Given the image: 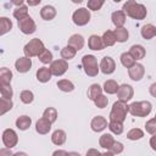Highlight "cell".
<instances>
[{
  "label": "cell",
  "instance_id": "cell-36",
  "mask_svg": "<svg viewBox=\"0 0 156 156\" xmlns=\"http://www.w3.org/2000/svg\"><path fill=\"white\" fill-rule=\"evenodd\" d=\"M27 16H29V15H28V7H27L26 5H22V6L16 7V9L13 10V17H15L17 21H20V20H22V18H24V17H27Z\"/></svg>",
  "mask_w": 156,
  "mask_h": 156
},
{
  "label": "cell",
  "instance_id": "cell-51",
  "mask_svg": "<svg viewBox=\"0 0 156 156\" xmlns=\"http://www.w3.org/2000/svg\"><path fill=\"white\" fill-rule=\"evenodd\" d=\"M150 146L154 151H156V135H152L150 138Z\"/></svg>",
  "mask_w": 156,
  "mask_h": 156
},
{
  "label": "cell",
  "instance_id": "cell-5",
  "mask_svg": "<svg viewBox=\"0 0 156 156\" xmlns=\"http://www.w3.org/2000/svg\"><path fill=\"white\" fill-rule=\"evenodd\" d=\"M82 66L84 68V72L89 77L98 76L100 71V66L98 65V60L94 55H84L82 57Z\"/></svg>",
  "mask_w": 156,
  "mask_h": 156
},
{
  "label": "cell",
  "instance_id": "cell-31",
  "mask_svg": "<svg viewBox=\"0 0 156 156\" xmlns=\"http://www.w3.org/2000/svg\"><path fill=\"white\" fill-rule=\"evenodd\" d=\"M12 29V22L7 17H0V35L6 34Z\"/></svg>",
  "mask_w": 156,
  "mask_h": 156
},
{
  "label": "cell",
  "instance_id": "cell-45",
  "mask_svg": "<svg viewBox=\"0 0 156 156\" xmlns=\"http://www.w3.org/2000/svg\"><path fill=\"white\" fill-rule=\"evenodd\" d=\"M94 104H95L96 107H99V108H105V107L107 106V104H108V99H107V96H105V95H100V96L94 101Z\"/></svg>",
  "mask_w": 156,
  "mask_h": 156
},
{
  "label": "cell",
  "instance_id": "cell-32",
  "mask_svg": "<svg viewBox=\"0 0 156 156\" xmlns=\"http://www.w3.org/2000/svg\"><path fill=\"white\" fill-rule=\"evenodd\" d=\"M11 80H12V72L6 67H1L0 68V83L10 84Z\"/></svg>",
  "mask_w": 156,
  "mask_h": 156
},
{
  "label": "cell",
  "instance_id": "cell-9",
  "mask_svg": "<svg viewBox=\"0 0 156 156\" xmlns=\"http://www.w3.org/2000/svg\"><path fill=\"white\" fill-rule=\"evenodd\" d=\"M18 28L23 34H33L37 29L35 22L30 16H27L18 21Z\"/></svg>",
  "mask_w": 156,
  "mask_h": 156
},
{
  "label": "cell",
  "instance_id": "cell-38",
  "mask_svg": "<svg viewBox=\"0 0 156 156\" xmlns=\"http://www.w3.org/2000/svg\"><path fill=\"white\" fill-rule=\"evenodd\" d=\"M108 129H110L113 134L119 135V134L123 133V123H121V122H115V121H110V123H108Z\"/></svg>",
  "mask_w": 156,
  "mask_h": 156
},
{
  "label": "cell",
  "instance_id": "cell-44",
  "mask_svg": "<svg viewBox=\"0 0 156 156\" xmlns=\"http://www.w3.org/2000/svg\"><path fill=\"white\" fill-rule=\"evenodd\" d=\"M145 129L149 134L151 135H156V118H151L145 123Z\"/></svg>",
  "mask_w": 156,
  "mask_h": 156
},
{
  "label": "cell",
  "instance_id": "cell-6",
  "mask_svg": "<svg viewBox=\"0 0 156 156\" xmlns=\"http://www.w3.org/2000/svg\"><path fill=\"white\" fill-rule=\"evenodd\" d=\"M72 20H73V23L76 26H79V27L85 26L90 21V11L87 7H80L73 12Z\"/></svg>",
  "mask_w": 156,
  "mask_h": 156
},
{
  "label": "cell",
  "instance_id": "cell-35",
  "mask_svg": "<svg viewBox=\"0 0 156 156\" xmlns=\"http://www.w3.org/2000/svg\"><path fill=\"white\" fill-rule=\"evenodd\" d=\"M43 117L46 118L50 123L56 122V119H57V111H56V108H54V107H46L44 110V112H43Z\"/></svg>",
  "mask_w": 156,
  "mask_h": 156
},
{
  "label": "cell",
  "instance_id": "cell-18",
  "mask_svg": "<svg viewBox=\"0 0 156 156\" xmlns=\"http://www.w3.org/2000/svg\"><path fill=\"white\" fill-rule=\"evenodd\" d=\"M111 20H112V23L115 24L116 28H123V26L126 23V13L122 10L115 11L111 15Z\"/></svg>",
  "mask_w": 156,
  "mask_h": 156
},
{
  "label": "cell",
  "instance_id": "cell-55",
  "mask_svg": "<svg viewBox=\"0 0 156 156\" xmlns=\"http://www.w3.org/2000/svg\"><path fill=\"white\" fill-rule=\"evenodd\" d=\"M68 156H80V155L76 151H72V152H68Z\"/></svg>",
  "mask_w": 156,
  "mask_h": 156
},
{
  "label": "cell",
  "instance_id": "cell-3",
  "mask_svg": "<svg viewBox=\"0 0 156 156\" xmlns=\"http://www.w3.org/2000/svg\"><path fill=\"white\" fill-rule=\"evenodd\" d=\"M152 105L150 101H134L129 105V113L135 117H146L150 115Z\"/></svg>",
  "mask_w": 156,
  "mask_h": 156
},
{
  "label": "cell",
  "instance_id": "cell-1",
  "mask_svg": "<svg viewBox=\"0 0 156 156\" xmlns=\"http://www.w3.org/2000/svg\"><path fill=\"white\" fill-rule=\"evenodd\" d=\"M122 11L129 16L130 18H134V20H138V21H141L146 17L147 15V10L146 7L143 5V4H139L134 0H128L123 4V9Z\"/></svg>",
  "mask_w": 156,
  "mask_h": 156
},
{
  "label": "cell",
  "instance_id": "cell-22",
  "mask_svg": "<svg viewBox=\"0 0 156 156\" xmlns=\"http://www.w3.org/2000/svg\"><path fill=\"white\" fill-rule=\"evenodd\" d=\"M55 16H56V9L51 5H45L40 10V17L45 21H51L55 18Z\"/></svg>",
  "mask_w": 156,
  "mask_h": 156
},
{
  "label": "cell",
  "instance_id": "cell-26",
  "mask_svg": "<svg viewBox=\"0 0 156 156\" xmlns=\"http://www.w3.org/2000/svg\"><path fill=\"white\" fill-rule=\"evenodd\" d=\"M118 88H119L118 83H117L116 80H113V79H108V80H106V82L104 83V87H102L104 91L107 93V94H110V95H112V94H117Z\"/></svg>",
  "mask_w": 156,
  "mask_h": 156
},
{
  "label": "cell",
  "instance_id": "cell-23",
  "mask_svg": "<svg viewBox=\"0 0 156 156\" xmlns=\"http://www.w3.org/2000/svg\"><path fill=\"white\" fill-rule=\"evenodd\" d=\"M51 71H50V67H40L38 71H37V79L40 82V83H46L51 79Z\"/></svg>",
  "mask_w": 156,
  "mask_h": 156
},
{
  "label": "cell",
  "instance_id": "cell-13",
  "mask_svg": "<svg viewBox=\"0 0 156 156\" xmlns=\"http://www.w3.org/2000/svg\"><path fill=\"white\" fill-rule=\"evenodd\" d=\"M30 67H32V60H30L29 57H26V56L17 58L16 62H15V68H16L17 72H20V73H26V72H28V71L30 69Z\"/></svg>",
  "mask_w": 156,
  "mask_h": 156
},
{
  "label": "cell",
  "instance_id": "cell-34",
  "mask_svg": "<svg viewBox=\"0 0 156 156\" xmlns=\"http://www.w3.org/2000/svg\"><path fill=\"white\" fill-rule=\"evenodd\" d=\"M101 38H102L105 46H112L116 44V37H115V33L112 30H106Z\"/></svg>",
  "mask_w": 156,
  "mask_h": 156
},
{
  "label": "cell",
  "instance_id": "cell-4",
  "mask_svg": "<svg viewBox=\"0 0 156 156\" xmlns=\"http://www.w3.org/2000/svg\"><path fill=\"white\" fill-rule=\"evenodd\" d=\"M45 50L44 43L39 39V38H33L30 39L23 48V52L26 55V57H34V56H39L43 51Z\"/></svg>",
  "mask_w": 156,
  "mask_h": 156
},
{
  "label": "cell",
  "instance_id": "cell-29",
  "mask_svg": "<svg viewBox=\"0 0 156 156\" xmlns=\"http://www.w3.org/2000/svg\"><path fill=\"white\" fill-rule=\"evenodd\" d=\"M119 60H121V63H122L126 68H130L132 66H134V65L136 63L135 60L133 58V56L129 54V51H128V52H123V54H121Z\"/></svg>",
  "mask_w": 156,
  "mask_h": 156
},
{
  "label": "cell",
  "instance_id": "cell-37",
  "mask_svg": "<svg viewBox=\"0 0 156 156\" xmlns=\"http://www.w3.org/2000/svg\"><path fill=\"white\" fill-rule=\"evenodd\" d=\"M0 93H1V98L4 99H10L13 96V90L11 88V84H1L0 83Z\"/></svg>",
  "mask_w": 156,
  "mask_h": 156
},
{
  "label": "cell",
  "instance_id": "cell-54",
  "mask_svg": "<svg viewBox=\"0 0 156 156\" xmlns=\"http://www.w3.org/2000/svg\"><path fill=\"white\" fill-rule=\"evenodd\" d=\"M13 156H28L24 151H17V152H15V155Z\"/></svg>",
  "mask_w": 156,
  "mask_h": 156
},
{
  "label": "cell",
  "instance_id": "cell-56",
  "mask_svg": "<svg viewBox=\"0 0 156 156\" xmlns=\"http://www.w3.org/2000/svg\"><path fill=\"white\" fill-rule=\"evenodd\" d=\"M155 118H156V115H155Z\"/></svg>",
  "mask_w": 156,
  "mask_h": 156
},
{
  "label": "cell",
  "instance_id": "cell-52",
  "mask_svg": "<svg viewBox=\"0 0 156 156\" xmlns=\"http://www.w3.org/2000/svg\"><path fill=\"white\" fill-rule=\"evenodd\" d=\"M27 4H28L29 6H35V5H39V4H40V0H35V1H30V0H28Z\"/></svg>",
  "mask_w": 156,
  "mask_h": 156
},
{
  "label": "cell",
  "instance_id": "cell-49",
  "mask_svg": "<svg viewBox=\"0 0 156 156\" xmlns=\"http://www.w3.org/2000/svg\"><path fill=\"white\" fill-rule=\"evenodd\" d=\"M52 156H68V152L65 150H55L52 152Z\"/></svg>",
  "mask_w": 156,
  "mask_h": 156
},
{
  "label": "cell",
  "instance_id": "cell-30",
  "mask_svg": "<svg viewBox=\"0 0 156 156\" xmlns=\"http://www.w3.org/2000/svg\"><path fill=\"white\" fill-rule=\"evenodd\" d=\"M57 88L61 90V91H65V93H71L74 90V84L68 80V79H60L57 82Z\"/></svg>",
  "mask_w": 156,
  "mask_h": 156
},
{
  "label": "cell",
  "instance_id": "cell-12",
  "mask_svg": "<svg viewBox=\"0 0 156 156\" xmlns=\"http://www.w3.org/2000/svg\"><path fill=\"white\" fill-rule=\"evenodd\" d=\"M128 74L129 78L134 82H139L143 79L144 74H145V68L141 63H135L134 66H132L130 68H128Z\"/></svg>",
  "mask_w": 156,
  "mask_h": 156
},
{
  "label": "cell",
  "instance_id": "cell-48",
  "mask_svg": "<svg viewBox=\"0 0 156 156\" xmlns=\"http://www.w3.org/2000/svg\"><path fill=\"white\" fill-rule=\"evenodd\" d=\"M85 156H101V152L98 149H89Z\"/></svg>",
  "mask_w": 156,
  "mask_h": 156
},
{
  "label": "cell",
  "instance_id": "cell-2",
  "mask_svg": "<svg viewBox=\"0 0 156 156\" xmlns=\"http://www.w3.org/2000/svg\"><path fill=\"white\" fill-rule=\"evenodd\" d=\"M128 112H129V105H127V102L118 100L112 105V108H111L110 115H108V119L123 123Z\"/></svg>",
  "mask_w": 156,
  "mask_h": 156
},
{
  "label": "cell",
  "instance_id": "cell-14",
  "mask_svg": "<svg viewBox=\"0 0 156 156\" xmlns=\"http://www.w3.org/2000/svg\"><path fill=\"white\" fill-rule=\"evenodd\" d=\"M90 127H91V129H93L94 132H96V133L102 132L106 127H108L107 119H106L105 117H102V116H95V117L91 119V122H90Z\"/></svg>",
  "mask_w": 156,
  "mask_h": 156
},
{
  "label": "cell",
  "instance_id": "cell-11",
  "mask_svg": "<svg viewBox=\"0 0 156 156\" xmlns=\"http://www.w3.org/2000/svg\"><path fill=\"white\" fill-rule=\"evenodd\" d=\"M100 71L104 74H112L116 69V62L112 57L110 56H104L102 60L100 61Z\"/></svg>",
  "mask_w": 156,
  "mask_h": 156
},
{
  "label": "cell",
  "instance_id": "cell-42",
  "mask_svg": "<svg viewBox=\"0 0 156 156\" xmlns=\"http://www.w3.org/2000/svg\"><path fill=\"white\" fill-rule=\"evenodd\" d=\"M39 61L41 62V63H44V65H48V63H51L52 62V52L51 51H49L48 49H45L39 56Z\"/></svg>",
  "mask_w": 156,
  "mask_h": 156
},
{
  "label": "cell",
  "instance_id": "cell-17",
  "mask_svg": "<svg viewBox=\"0 0 156 156\" xmlns=\"http://www.w3.org/2000/svg\"><path fill=\"white\" fill-rule=\"evenodd\" d=\"M68 46L73 48L77 51L82 50L83 46H84V38H83V35H80V34H73V35H71L69 39H68Z\"/></svg>",
  "mask_w": 156,
  "mask_h": 156
},
{
  "label": "cell",
  "instance_id": "cell-19",
  "mask_svg": "<svg viewBox=\"0 0 156 156\" xmlns=\"http://www.w3.org/2000/svg\"><path fill=\"white\" fill-rule=\"evenodd\" d=\"M66 139H67V135H66V132L62 130V129H56L52 134H51V141L52 144L57 145V146H61L66 143Z\"/></svg>",
  "mask_w": 156,
  "mask_h": 156
},
{
  "label": "cell",
  "instance_id": "cell-41",
  "mask_svg": "<svg viewBox=\"0 0 156 156\" xmlns=\"http://www.w3.org/2000/svg\"><path fill=\"white\" fill-rule=\"evenodd\" d=\"M0 105H1L0 115H5L7 111H10V110L12 108L13 102H12V100H10V99H4V98H1V99H0Z\"/></svg>",
  "mask_w": 156,
  "mask_h": 156
},
{
  "label": "cell",
  "instance_id": "cell-8",
  "mask_svg": "<svg viewBox=\"0 0 156 156\" xmlns=\"http://www.w3.org/2000/svg\"><path fill=\"white\" fill-rule=\"evenodd\" d=\"M2 143L5 145V147L7 149H12L17 145L18 143V136H17V133L11 129V128H7L2 132Z\"/></svg>",
  "mask_w": 156,
  "mask_h": 156
},
{
  "label": "cell",
  "instance_id": "cell-53",
  "mask_svg": "<svg viewBox=\"0 0 156 156\" xmlns=\"http://www.w3.org/2000/svg\"><path fill=\"white\" fill-rule=\"evenodd\" d=\"M101 156H115V154H113L112 151H110V150H107V151H105V152H102V154H101Z\"/></svg>",
  "mask_w": 156,
  "mask_h": 156
},
{
  "label": "cell",
  "instance_id": "cell-39",
  "mask_svg": "<svg viewBox=\"0 0 156 156\" xmlns=\"http://www.w3.org/2000/svg\"><path fill=\"white\" fill-rule=\"evenodd\" d=\"M144 136V132L140 128H133L127 133V138L129 140H139Z\"/></svg>",
  "mask_w": 156,
  "mask_h": 156
},
{
  "label": "cell",
  "instance_id": "cell-15",
  "mask_svg": "<svg viewBox=\"0 0 156 156\" xmlns=\"http://www.w3.org/2000/svg\"><path fill=\"white\" fill-rule=\"evenodd\" d=\"M88 46L90 50H95V51H100L105 48L104 45V41H102V38L96 35V34H93L89 37L88 39Z\"/></svg>",
  "mask_w": 156,
  "mask_h": 156
},
{
  "label": "cell",
  "instance_id": "cell-50",
  "mask_svg": "<svg viewBox=\"0 0 156 156\" xmlns=\"http://www.w3.org/2000/svg\"><path fill=\"white\" fill-rule=\"evenodd\" d=\"M149 93L151 94V96L156 98V83H152V84L150 85V88H149Z\"/></svg>",
  "mask_w": 156,
  "mask_h": 156
},
{
  "label": "cell",
  "instance_id": "cell-10",
  "mask_svg": "<svg viewBox=\"0 0 156 156\" xmlns=\"http://www.w3.org/2000/svg\"><path fill=\"white\" fill-rule=\"evenodd\" d=\"M134 95V90H133V87L129 85V84H122L119 85L118 88V91H117V98L119 101H123V102H127L129 101Z\"/></svg>",
  "mask_w": 156,
  "mask_h": 156
},
{
  "label": "cell",
  "instance_id": "cell-7",
  "mask_svg": "<svg viewBox=\"0 0 156 156\" xmlns=\"http://www.w3.org/2000/svg\"><path fill=\"white\" fill-rule=\"evenodd\" d=\"M67 69H68V62L63 58L55 60L50 63V71H51L52 76L61 77L67 72Z\"/></svg>",
  "mask_w": 156,
  "mask_h": 156
},
{
  "label": "cell",
  "instance_id": "cell-43",
  "mask_svg": "<svg viewBox=\"0 0 156 156\" xmlns=\"http://www.w3.org/2000/svg\"><path fill=\"white\" fill-rule=\"evenodd\" d=\"M104 2H105L104 0H89V1L87 2V6H88V9L91 10V11H98V10H100V9L102 7Z\"/></svg>",
  "mask_w": 156,
  "mask_h": 156
},
{
  "label": "cell",
  "instance_id": "cell-16",
  "mask_svg": "<svg viewBox=\"0 0 156 156\" xmlns=\"http://www.w3.org/2000/svg\"><path fill=\"white\" fill-rule=\"evenodd\" d=\"M51 124H52V123H50L46 118L41 117V118H39V119L37 121V123H35V130H37V133H39V134H41V135H45V134H48V133L50 132Z\"/></svg>",
  "mask_w": 156,
  "mask_h": 156
},
{
  "label": "cell",
  "instance_id": "cell-46",
  "mask_svg": "<svg viewBox=\"0 0 156 156\" xmlns=\"http://www.w3.org/2000/svg\"><path fill=\"white\" fill-rule=\"evenodd\" d=\"M123 150H124L123 144H122V143H119V141H115V144H113V146L111 147V150H110V151H112L115 155H118V154L123 152Z\"/></svg>",
  "mask_w": 156,
  "mask_h": 156
},
{
  "label": "cell",
  "instance_id": "cell-20",
  "mask_svg": "<svg viewBox=\"0 0 156 156\" xmlns=\"http://www.w3.org/2000/svg\"><path fill=\"white\" fill-rule=\"evenodd\" d=\"M140 34L144 39L146 40H150L152 39L155 35H156V27L151 23H147V24H144L141 27V30H140Z\"/></svg>",
  "mask_w": 156,
  "mask_h": 156
},
{
  "label": "cell",
  "instance_id": "cell-40",
  "mask_svg": "<svg viewBox=\"0 0 156 156\" xmlns=\"http://www.w3.org/2000/svg\"><path fill=\"white\" fill-rule=\"evenodd\" d=\"M20 99H21V101H22L23 104L28 105V104H32V102H33V100H34V94H33L30 90H23V91H21V94H20Z\"/></svg>",
  "mask_w": 156,
  "mask_h": 156
},
{
  "label": "cell",
  "instance_id": "cell-21",
  "mask_svg": "<svg viewBox=\"0 0 156 156\" xmlns=\"http://www.w3.org/2000/svg\"><path fill=\"white\" fill-rule=\"evenodd\" d=\"M129 54L133 56V58H134L135 61H138V60H141V58L145 57L146 51H145V49H144L143 45L135 44V45H132V46H130V49H129Z\"/></svg>",
  "mask_w": 156,
  "mask_h": 156
},
{
  "label": "cell",
  "instance_id": "cell-24",
  "mask_svg": "<svg viewBox=\"0 0 156 156\" xmlns=\"http://www.w3.org/2000/svg\"><path fill=\"white\" fill-rule=\"evenodd\" d=\"M115 141H116V140L113 139V136H112L111 134H108V133L102 134V135L100 136V139H99L100 146L104 147V149H106V150H111V147L113 146Z\"/></svg>",
  "mask_w": 156,
  "mask_h": 156
},
{
  "label": "cell",
  "instance_id": "cell-33",
  "mask_svg": "<svg viewBox=\"0 0 156 156\" xmlns=\"http://www.w3.org/2000/svg\"><path fill=\"white\" fill-rule=\"evenodd\" d=\"M76 54H77V50H74L73 48H71V46H68V45L65 46V48H62L61 51H60L61 58H63V60H66V61L72 60V58L76 56Z\"/></svg>",
  "mask_w": 156,
  "mask_h": 156
},
{
  "label": "cell",
  "instance_id": "cell-28",
  "mask_svg": "<svg viewBox=\"0 0 156 156\" xmlns=\"http://www.w3.org/2000/svg\"><path fill=\"white\" fill-rule=\"evenodd\" d=\"M113 33H115V37H116V41H118V43H124L129 38V32L124 27L123 28H116L113 30Z\"/></svg>",
  "mask_w": 156,
  "mask_h": 156
},
{
  "label": "cell",
  "instance_id": "cell-25",
  "mask_svg": "<svg viewBox=\"0 0 156 156\" xmlns=\"http://www.w3.org/2000/svg\"><path fill=\"white\" fill-rule=\"evenodd\" d=\"M32 124V118L27 115H23V116H20L17 119H16V127L20 129V130H27Z\"/></svg>",
  "mask_w": 156,
  "mask_h": 156
},
{
  "label": "cell",
  "instance_id": "cell-27",
  "mask_svg": "<svg viewBox=\"0 0 156 156\" xmlns=\"http://www.w3.org/2000/svg\"><path fill=\"white\" fill-rule=\"evenodd\" d=\"M100 95H102V88L99 84H91L88 89V98L95 101Z\"/></svg>",
  "mask_w": 156,
  "mask_h": 156
},
{
  "label": "cell",
  "instance_id": "cell-47",
  "mask_svg": "<svg viewBox=\"0 0 156 156\" xmlns=\"http://www.w3.org/2000/svg\"><path fill=\"white\" fill-rule=\"evenodd\" d=\"M15 154L11 151V149H7V147H2L0 149V156H13Z\"/></svg>",
  "mask_w": 156,
  "mask_h": 156
}]
</instances>
